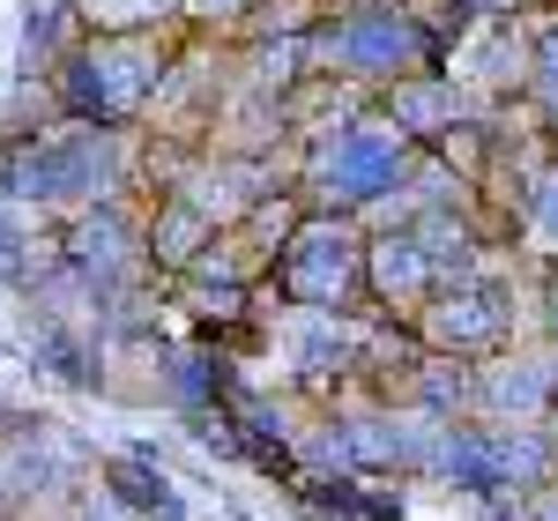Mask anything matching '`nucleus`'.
I'll return each mask as SVG.
<instances>
[{
    "instance_id": "nucleus-14",
    "label": "nucleus",
    "mask_w": 558,
    "mask_h": 521,
    "mask_svg": "<svg viewBox=\"0 0 558 521\" xmlns=\"http://www.w3.org/2000/svg\"><path fill=\"white\" fill-rule=\"evenodd\" d=\"M514 246H521L529 260H558V157L544 165L536 194H529V209H521V223H514Z\"/></svg>"
},
{
    "instance_id": "nucleus-19",
    "label": "nucleus",
    "mask_w": 558,
    "mask_h": 521,
    "mask_svg": "<svg viewBox=\"0 0 558 521\" xmlns=\"http://www.w3.org/2000/svg\"><path fill=\"white\" fill-rule=\"evenodd\" d=\"M544 439H551V462H558V410L544 417Z\"/></svg>"
},
{
    "instance_id": "nucleus-4",
    "label": "nucleus",
    "mask_w": 558,
    "mask_h": 521,
    "mask_svg": "<svg viewBox=\"0 0 558 521\" xmlns=\"http://www.w3.org/2000/svg\"><path fill=\"white\" fill-rule=\"evenodd\" d=\"M268 291L305 313H373L365 299V223L305 209L299 231L268 260Z\"/></svg>"
},
{
    "instance_id": "nucleus-9",
    "label": "nucleus",
    "mask_w": 558,
    "mask_h": 521,
    "mask_svg": "<svg viewBox=\"0 0 558 521\" xmlns=\"http://www.w3.org/2000/svg\"><path fill=\"white\" fill-rule=\"evenodd\" d=\"M373 112H380V120L402 134L410 149H439V142L462 128V120H476L470 89L454 83L447 68H425V75H402V83L373 89Z\"/></svg>"
},
{
    "instance_id": "nucleus-5",
    "label": "nucleus",
    "mask_w": 558,
    "mask_h": 521,
    "mask_svg": "<svg viewBox=\"0 0 558 521\" xmlns=\"http://www.w3.org/2000/svg\"><path fill=\"white\" fill-rule=\"evenodd\" d=\"M439 68L470 89L476 112L521 105L529 68H536V8H529V15H476V23H462V31L447 38V52H439Z\"/></svg>"
},
{
    "instance_id": "nucleus-12",
    "label": "nucleus",
    "mask_w": 558,
    "mask_h": 521,
    "mask_svg": "<svg viewBox=\"0 0 558 521\" xmlns=\"http://www.w3.org/2000/svg\"><path fill=\"white\" fill-rule=\"evenodd\" d=\"M395 402H417V410H432V417H470L476 410V358H439V350H425L417 358V373L402 380V395Z\"/></svg>"
},
{
    "instance_id": "nucleus-11",
    "label": "nucleus",
    "mask_w": 558,
    "mask_h": 521,
    "mask_svg": "<svg viewBox=\"0 0 558 521\" xmlns=\"http://www.w3.org/2000/svg\"><path fill=\"white\" fill-rule=\"evenodd\" d=\"M216 223L194 209V202H179V194H142V254H149V276H186L202 246H209Z\"/></svg>"
},
{
    "instance_id": "nucleus-3",
    "label": "nucleus",
    "mask_w": 558,
    "mask_h": 521,
    "mask_svg": "<svg viewBox=\"0 0 558 521\" xmlns=\"http://www.w3.org/2000/svg\"><path fill=\"white\" fill-rule=\"evenodd\" d=\"M299 157V172H291V186H299V202L305 209H320V217H373L387 194L402 186V172H410V142L387 128L380 112L365 105L350 128L336 134H313V142H299L291 149Z\"/></svg>"
},
{
    "instance_id": "nucleus-6",
    "label": "nucleus",
    "mask_w": 558,
    "mask_h": 521,
    "mask_svg": "<svg viewBox=\"0 0 558 521\" xmlns=\"http://www.w3.org/2000/svg\"><path fill=\"white\" fill-rule=\"evenodd\" d=\"M60 254H68L75 276L97 283V299L120 291V283H142L149 276V254H142V194L60 217Z\"/></svg>"
},
{
    "instance_id": "nucleus-10",
    "label": "nucleus",
    "mask_w": 558,
    "mask_h": 521,
    "mask_svg": "<svg viewBox=\"0 0 558 521\" xmlns=\"http://www.w3.org/2000/svg\"><path fill=\"white\" fill-rule=\"evenodd\" d=\"M97 499H105L112 514H128V521H194L186 492H179L149 455H112V462H97Z\"/></svg>"
},
{
    "instance_id": "nucleus-17",
    "label": "nucleus",
    "mask_w": 558,
    "mask_h": 521,
    "mask_svg": "<svg viewBox=\"0 0 558 521\" xmlns=\"http://www.w3.org/2000/svg\"><path fill=\"white\" fill-rule=\"evenodd\" d=\"M521 521H558V477H551V484H536V492L521 499Z\"/></svg>"
},
{
    "instance_id": "nucleus-8",
    "label": "nucleus",
    "mask_w": 558,
    "mask_h": 521,
    "mask_svg": "<svg viewBox=\"0 0 558 521\" xmlns=\"http://www.w3.org/2000/svg\"><path fill=\"white\" fill-rule=\"evenodd\" d=\"M439 283H447V276H439V260L425 254V239H417L410 223L365 231V299H373L380 320H402V328H410L432 305Z\"/></svg>"
},
{
    "instance_id": "nucleus-18",
    "label": "nucleus",
    "mask_w": 558,
    "mask_h": 521,
    "mask_svg": "<svg viewBox=\"0 0 558 521\" xmlns=\"http://www.w3.org/2000/svg\"><path fill=\"white\" fill-rule=\"evenodd\" d=\"M454 15L476 23V15H529V0H454Z\"/></svg>"
},
{
    "instance_id": "nucleus-2",
    "label": "nucleus",
    "mask_w": 558,
    "mask_h": 521,
    "mask_svg": "<svg viewBox=\"0 0 558 521\" xmlns=\"http://www.w3.org/2000/svg\"><path fill=\"white\" fill-rule=\"evenodd\" d=\"M447 38L432 31L410 0H336L313 38H305V75H336L357 89H387L402 75L439 68Z\"/></svg>"
},
{
    "instance_id": "nucleus-20",
    "label": "nucleus",
    "mask_w": 558,
    "mask_h": 521,
    "mask_svg": "<svg viewBox=\"0 0 558 521\" xmlns=\"http://www.w3.org/2000/svg\"><path fill=\"white\" fill-rule=\"evenodd\" d=\"M529 8H558V0H529Z\"/></svg>"
},
{
    "instance_id": "nucleus-15",
    "label": "nucleus",
    "mask_w": 558,
    "mask_h": 521,
    "mask_svg": "<svg viewBox=\"0 0 558 521\" xmlns=\"http://www.w3.org/2000/svg\"><path fill=\"white\" fill-rule=\"evenodd\" d=\"M529 336L558 350V260H529Z\"/></svg>"
},
{
    "instance_id": "nucleus-13",
    "label": "nucleus",
    "mask_w": 558,
    "mask_h": 521,
    "mask_svg": "<svg viewBox=\"0 0 558 521\" xmlns=\"http://www.w3.org/2000/svg\"><path fill=\"white\" fill-rule=\"evenodd\" d=\"M83 8L75 0H31V15H23V68L15 75H52L75 45H83Z\"/></svg>"
},
{
    "instance_id": "nucleus-16",
    "label": "nucleus",
    "mask_w": 558,
    "mask_h": 521,
    "mask_svg": "<svg viewBox=\"0 0 558 521\" xmlns=\"http://www.w3.org/2000/svg\"><path fill=\"white\" fill-rule=\"evenodd\" d=\"M246 8H254V0H179V23H194V31H231Z\"/></svg>"
},
{
    "instance_id": "nucleus-7",
    "label": "nucleus",
    "mask_w": 558,
    "mask_h": 521,
    "mask_svg": "<svg viewBox=\"0 0 558 521\" xmlns=\"http://www.w3.org/2000/svg\"><path fill=\"white\" fill-rule=\"evenodd\" d=\"M558 410V350L521 336V343L476 358V410L484 425H544Z\"/></svg>"
},
{
    "instance_id": "nucleus-1",
    "label": "nucleus",
    "mask_w": 558,
    "mask_h": 521,
    "mask_svg": "<svg viewBox=\"0 0 558 521\" xmlns=\"http://www.w3.org/2000/svg\"><path fill=\"white\" fill-rule=\"evenodd\" d=\"M179 45H186V23L83 31V45L52 68V97L68 120H89V128H142L165 75H172Z\"/></svg>"
}]
</instances>
